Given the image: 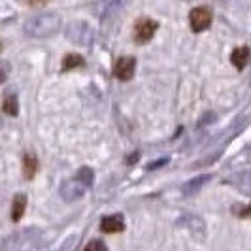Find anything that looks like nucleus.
Here are the masks:
<instances>
[{
    "mask_svg": "<svg viewBox=\"0 0 251 251\" xmlns=\"http://www.w3.org/2000/svg\"><path fill=\"white\" fill-rule=\"evenodd\" d=\"M2 112L8 113V115H15L17 113V99L13 95H8L4 102H2Z\"/></svg>",
    "mask_w": 251,
    "mask_h": 251,
    "instance_id": "nucleus-16",
    "label": "nucleus"
},
{
    "mask_svg": "<svg viewBox=\"0 0 251 251\" xmlns=\"http://www.w3.org/2000/svg\"><path fill=\"white\" fill-rule=\"evenodd\" d=\"M102 232L106 234H115V232H121L125 228V219L123 215H110V217H104L100 223Z\"/></svg>",
    "mask_w": 251,
    "mask_h": 251,
    "instance_id": "nucleus-8",
    "label": "nucleus"
},
{
    "mask_svg": "<svg viewBox=\"0 0 251 251\" xmlns=\"http://www.w3.org/2000/svg\"><path fill=\"white\" fill-rule=\"evenodd\" d=\"M25 208H26V197L23 193L15 195L12 202V219L13 221H19L23 214H25Z\"/></svg>",
    "mask_w": 251,
    "mask_h": 251,
    "instance_id": "nucleus-11",
    "label": "nucleus"
},
{
    "mask_svg": "<svg viewBox=\"0 0 251 251\" xmlns=\"http://www.w3.org/2000/svg\"><path fill=\"white\" fill-rule=\"evenodd\" d=\"M181 223H187V226L193 230V232H195V230H201V234H204V221H202L201 217L187 214L183 219H181Z\"/></svg>",
    "mask_w": 251,
    "mask_h": 251,
    "instance_id": "nucleus-15",
    "label": "nucleus"
},
{
    "mask_svg": "<svg viewBox=\"0 0 251 251\" xmlns=\"http://www.w3.org/2000/svg\"><path fill=\"white\" fill-rule=\"evenodd\" d=\"M230 61L232 64L238 68V70H244L248 63L251 61V51L250 48H246V46H242V48H236V50L232 51V55H230Z\"/></svg>",
    "mask_w": 251,
    "mask_h": 251,
    "instance_id": "nucleus-9",
    "label": "nucleus"
},
{
    "mask_svg": "<svg viewBox=\"0 0 251 251\" xmlns=\"http://www.w3.org/2000/svg\"><path fill=\"white\" fill-rule=\"evenodd\" d=\"M61 26V17L55 15V13H40L30 17L25 23V32L30 36L44 38L51 36L55 30H59Z\"/></svg>",
    "mask_w": 251,
    "mask_h": 251,
    "instance_id": "nucleus-1",
    "label": "nucleus"
},
{
    "mask_svg": "<svg viewBox=\"0 0 251 251\" xmlns=\"http://www.w3.org/2000/svg\"><path fill=\"white\" fill-rule=\"evenodd\" d=\"M166 163H168V159H161V161H157V163L150 164V166H148V168H150V170H155V168H159V166H161V164H166Z\"/></svg>",
    "mask_w": 251,
    "mask_h": 251,
    "instance_id": "nucleus-19",
    "label": "nucleus"
},
{
    "mask_svg": "<svg viewBox=\"0 0 251 251\" xmlns=\"http://www.w3.org/2000/svg\"><path fill=\"white\" fill-rule=\"evenodd\" d=\"M157 21H153L150 17H142L136 21V25H134V40L138 42V44H146V42H150L153 34H155V30H157Z\"/></svg>",
    "mask_w": 251,
    "mask_h": 251,
    "instance_id": "nucleus-4",
    "label": "nucleus"
},
{
    "mask_svg": "<svg viewBox=\"0 0 251 251\" xmlns=\"http://www.w3.org/2000/svg\"><path fill=\"white\" fill-rule=\"evenodd\" d=\"M38 170V159L34 153H25V157H23V174H25L26 179H32L34 174H36Z\"/></svg>",
    "mask_w": 251,
    "mask_h": 251,
    "instance_id": "nucleus-10",
    "label": "nucleus"
},
{
    "mask_svg": "<svg viewBox=\"0 0 251 251\" xmlns=\"http://www.w3.org/2000/svg\"><path fill=\"white\" fill-rule=\"evenodd\" d=\"M210 179H212V176H208V174H206V176L195 177V179H189L187 183L181 187V191H183L187 197H191V195H195V193H197L202 185H206V181H210Z\"/></svg>",
    "mask_w": 251,
    "mask_h": 251,
    "instance_id": "nucleus-12",
    "label": "nucleus"
},
{
    "mask_svg": "<svg viewBox=\"0 0 251 251\" xmlns=\"http://www.w3.org/2000/svg\"><path fill=\"white\" fill-rule=\"evenodd\" d=\"M136 70V59L134 57H119L113 63V75L121 81H128Z\"/></svg>",
    "mask_w": 251,
    "mask_h": 251,
    "instance_id": "nucleus-5",
    "label": "nucleus"
},
{
    "mask_svg": "<svg viewBox=\"0 0 251 251\" xmlns=\"http://www.w3.org/2000/svg\"><path fill=\"white\" fill-rule=\"evenodd\" d=\"M0 126H2V123H0Z\"/></svg>",
    "mask_w": 251,
    "mask_h": 251,
    "instance_id": "nucleus-21",
    "label": "nucleus"
},
{
    "mask_svg": "<svg viewBox=\"0 0 251 251\" xmlns=\"http://www.w3.org/2000/svg\"><path fill=\"white\" fill-rule=\"evenodd\" d=\"M189 23H191V28L195 32L206 30L210 26V23H212V12H210V8H206V6L193 8L191 13H189Z\"/></svg>",
    "mask_w": 251,
    "mask_h": 251,
    "instance_id": "nucleus-3",
    "label": "nucleus"
},
{
    "mask_svg": "<svg viewBox=\"0 0 251 251\" xmlns=\"http://www.w3.org/2000/svg\"><path fill=\"white\" fill-rule=\"evenodd\" d=\"M228 183L234 189H238L242 195L251 197V170H242L228 177Z\"/></svg>",
    "mask_w": 251,
    "mask_h": 251,
    "instance_id": "nucleus-7",
    "label": "nucleus"
},
{
    "mask_svg": "<svg viewBox=\"0 0 251 251\" xmlns=\"http://www.w3.org/2000/svg\"><path fill=\"white\" fill-rule=\"evenodd\" d=\"M66 36L68 40H72L77 46H91L93 40H95V32L93 28L83 23V21H74L66 26Z\"/></svg>",
    "mask_w": 251,
    "mask_h": 251,
    "instance_id": "nucleus-2",
    "label": "nucleus"
},
{
    "mask_svg": "<svg viewBox=\"0 0 251 251\" xmlns=\"http://www.w3.org/2000/svg\"><path fill=\"white\" fill-rule=\"evenodd\" d=\"M234 214L238 217H244V219H251V204L250 206H242V208H236Z\"/></svg>",
    "mask_w": 251,
    "mask_h": 251,
    "instance_id": "nucleus-18",
    "label": "nucleus"
},
{
    "mask_svg": "<svg viewBox=\"0 0 251 251\" xmlns=\"http://www.w3.org/2000/svg\"><path fill=\"white\" fill-rule=\"evenodd\" d=\"M85 61H83V57L81 55H74V53H70V55H66L63 59V70H72V68H79V66H83Z\"/></svg>",
    "mask_w": 251,
    "mask_h": 251,
    "instance_id": "nucleus-14",
    "label": "nucleus"
},
{
    "mask_svg": "<svg viewBox=\"0 0 251 251\" xmlns=\"http://www.w3.org/2000/svg\"><path fill=\"white\" fill-rule=\"evenodd\" d=\"M83 251H108V248H106V244L100 242V240H91L87 244V248Z\"/></svg>",
    "mask_w": 251,
    "mask_h": 251,
    "instance_id": "nucleus-17",
    "label": "nucleus"
},
{
    "mask_svg": "<svg viewBox=\"0 0 251 251\" xmlns=\"http://www.w3.org/2000/svg\"><path fill=\"white\" fill-rule=\"evenodd\" d=\"M85 191H87V187H85L83 183H79L75 177L66 179L63 185H61V195H63L64 201H75V199L83 197Z\"/></svg>",
    "mask_w": 251,
    "mask_h": 251,
    "instance_id": "nucleus-6",
    "label": "nucleus"
},
{
    "mask_svg": "<svg viewBox=\"0 0 251 251\" xmlns=\"http://www.w3.org/2000/svg\"><path fill=\"white\" fill-rule=\"evenodd\" d=\"M0 81H4V72H0Z\"/></svg>",
    "mask_w": 251,
    "mask_h": 251,
    "instance_id": "nucleus-20",
    "label": "nucleus"
},
{
    "mask_svg": "<svg viewBox=\"0 0 251 251\" xmlns=\"http://www.w3.org/2000/svg\"><path fill=\"white\" fill-rule=\"evenodd\" d=\"M75 179L79 181V183H83L85 187H91L93 185V179H95V172L89 168V166H83V168H79L77 170V174H75Z\"/></svg>",
    "mask_w": 251,
    "mask_h": 251,
    "instance_id": "nucleus-13",
    "label": "nucleus"
}]
</instances>
